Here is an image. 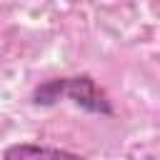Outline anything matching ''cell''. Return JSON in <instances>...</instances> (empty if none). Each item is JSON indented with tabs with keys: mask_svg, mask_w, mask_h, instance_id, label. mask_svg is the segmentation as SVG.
<instances>
[{
	"mask_svg": "<svg viewBox=\"0 0 160 160\" xmlns=\"http://www.w3.org/2000/svg\"><path fill=\"white\" fill-rule=\"evenodd\" d=\"M2 160H88V158L65 148L38 145V142H12L2 150Z\"/></svg>",
	"mask_w": 160,
	"mask_h": 160,
	"instance_id": "obj_2",
	"label": "cell"
},
{
	"mask_svg": "<svg viewBox=\"0 0 160 160\" xmlns=\"http://www.w3.org/2000/svg\"><path fill=\"white\" fill-rule=\"evenodd\" d=\"M60 100H70L72 105L92 112V115H115L110 95L98 85L92 75H70V78H50L32 90V102L35 105H55Z\"/></svg>",
	"mask_w": 160,
	"mask_h": 160,
	"instance_id": "obj_1",
	"label": "cell"
}]
</instances>
